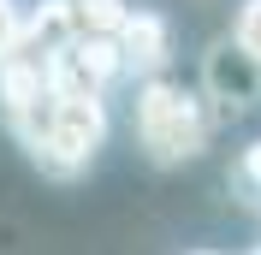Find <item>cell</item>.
<instances>
[{
  "label": "cell",
  "instance_id": "ba28073f",
  "mask_svg": "<svg viewBox=\"0 0 261 255\" xmlns=\"http://www.w3.org/2000/svg\"><path fill=\"white\" fill-rule=\"evenodd\" d=\"M244 178H249V184H261V143H249V155H244Z\"/></svg>",
  "mask_w": 261,
  "mask_h": 255
},
{
  "label": "cell",
  "instance_id": "9c48e42d",
  "mask_svg": "<svg viewBox=\"0 0 261 255\" xmlns=\"http://www.w3.org/2000/svg\"><path fill=\"white\" fill-rule=\"evenodd\" d=\"M196 255H208V249H196Z\"/></svg>",
  "mask_w": 261,
  "mask_h": 255
},
{
  "label": "cell",
  "instance_id": "277c9868",
  "mask_svg": "<svg viewBox=\"0 0 261 255\" xmlns=\"http://www.w3.org/2000/svg\"><path fill=\"white\" fill-rule=\"evenodd\" d=\"M208 83H214L226 101L244 107V101H255V89H261V65L244 60L238 48H226V54H214V60H208Z\"/></svg>",
  "mask_w": 261,
  "mask_h": 255
},
{
  "label": "cell",
  "instance_id": "8992f818",
  "mask_svg": "<svg viewBox=\"0 0 261 255\" xmlns=\"http://www.w3.org/2000/svg\"><path fill=\"white\" fill-rule=\"evenodd\" d=\"M238 54L261 65V0H244V12H238Z\"/></svg>",
  "mask_w": 261,
  "mask_h": 255
},
{
  "label": "cell",
  "instance_id": "3957f363",
  "mask_svg": "<svg viewBox=\"0 0 261 255\" xmlns=\"http://www.w3.org/2000/svg\"><path fill=\"white\" fill-rule=\"evenodd\" d=\"M113 48H119V71H143L154 83L166 71V60H172V30H166L161 12H125Z\"/></svg>",
  "mask_w": 261,
  "mask_h": 255
},
{
  "label": "cell",
  "instance_id": "7a4b0ae2",
  "mask_svg": "<svg viewBox=\"0 0 261 255\" xmlns=\"http://www.w3.org/2000/svg\"><path fill=\"white\" fill-rule=\"evenodd\" d=\"M107 143V107L89 95H54V119H48V137L30 148L48 172L71 178L83 172L89 160H95V148Z\"/></svg>",
  "mask_w": 261,
  "mask_h": 255
},
{
  "label": "cell",
  "instance_id": "6da1fadb",
  "mask_svg": "<svg viewBox=\"0 0 261 255\" xmlns=\"http://www.w3.org/2000/svg\"><path fill=\"white\" fill-rule=\"evenodd\" d=\"M137 137H143V148L154 160H190L196 148H202V137H208V119H202V107H196L190 89H178V83L154 78L137 95Z\"/></svg>",
  "mask_w": 261,
  "mask_h": 255
},
{
  "label": "cell",
  "instance_id": "5b68a950",
  "mask_svg": "<svg viewBox=\"0 0 261 255\" xmlns=\"http://www.w3.org/2000/svg\"><path fill=\"white\" fill-rule=\"evenodd\" d=\"M71 6V24H77V36H119V24H125V0H65Z\"/></svg>",
  "mask_w": 261,
  "mask_h": 255
},
{
  "label": "cell",
  "instance_id": "52a82bcc",
  "mask_svg": "<svg viewBox=\"0 0 261 255\" xmlns=\"http://www.w3.org/2000/svg\"><path fill=\"white\" fill-rule=\"evenodd\" d=\"M12 42H18V6H12V0H0V60L12 54Z\"/></svg>",
  "mask_w": 261,
  "mask_h": 255
},
{
  "label": "cell",
  "instance_id": "30bf717a",
  "mask_svg": "<svg viewBox=\"0 0 261 255\" xmlns=\"http://www.w3.org/2000/svg\"><path fill=\"white\" fill-rule=\"evenodd\" d=\"M255 255H261V249H255Z\"/></svg>",
  "mask_w": 261,
  "mask_h": 255
}]
</instances>
